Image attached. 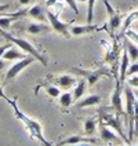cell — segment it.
Masks as SVG:
<instances>
[{
	"label": "cell",
	"instance_id": "6da1fadb",
	"mask_svg": "<svg viewBox=\"0 0 138 146\" xmlns=\"http://www.w3.org/2000/svg\"><path fill=\"white\" fill-rule=\"evenodd\" d=\"M0 97L3 98L6 102H8V105L11 106V109H13V112H14V116H15L17 119L24 123L25 128H26V131L29 132L31 138H36L37 141H40L44 146H51V142L46 141L44 135H43V128H41L40 123L36 121V120H32V119H31V117H28L24 112H21V110H19V108H18V105H17V97L7 98L6 95H3V94H1V91H0Z\"/></svg>",
	"mask_w": 138,
	"mask_h": 146
},
{
	"label": "cell",
	"instance_id": "7a4b0ae2",
	"mask_svg": "<svg viewBox=\"0 0 138 146\" xmlns=\"http://www.w3.org/2000/svg\"><path fill=\"white\" fill-rule=\"evenodd\" d=\"M0 36H3V37H4L6 40H8L10 43L15 44L17 47H19L22 51H25L28 55H32L35 59H37L39 62H41V65L43 66L49 65V58H47V55L41 54L40 51L36 48V47H35L29 40H26V39H21V37H15V36L10 35V33H7L6 31H3V29H0Z\"/></svg>",
	"mask_w": 138,
	"mask_h": 146
},
{
	"label": "cell",
	"instance_id": "3957f363",
	"mask_svg": "<svg viewBox=\"0 0 138 146\" xmlns=\"http://www.w3.org/2000/svg\"><path fill=\"white\" fill-rule=\"evenodd\" d=\"M126 99V116H127V127H129V143L134 139V112H135V102L137 98L134 95V91L130 87H126L124 91Z\"/></svg>",
	"mask_w": 138,
	"mask_h": 146
},
{
	"label": "cell",
	"instance_id": "277c9868",
	"mask_svg": "<svg viewBox=\"0 0 138 146\" xmlns=\"http://www.w3.org/2000/svg\"><path fill=\"white\" fill-rule=\"evenodd\" d=\"M99 124H104V125H108V127H112L115 131H117V134L122 137L127 143H129V138L126 137L124 131L122 128V124L119 121V114H111L108 112V109H102L101 110V117H99Z\"/></svg>",
	"mask_w": 138,
	"mask_h": 146
},
{
	"label": "cell",
	"instance_id": "5b68a950",
	"mask_svg": "<svg viewBox=\"0 0 138 146\" xmlns=\"http://www.w3.org/2000/svg\"><path fill=\"white\" fill-rule=\"evenodd\" d=\"M46 14H47V19L50 21V26H51V29L54 31V32H57L59 36H62V37H65V39H71V32H69V29H71V22H62V21H59L58 19V13L57 14H54V13H51V11H46Z\"/></svg>",
	"mask_w": 138,
	"mask_h": 146
},
{
	"label": "cell",
	"instance_id": "8992f818",
	"mask_svg": "<svg viewBox=\"0 0 138 146\" xmlns=\"http://www.w3.org/2000/svg\"><path fill=\"white\" fill-rule=\"evenodd\" d=\"M35 61H36V59H35L32 55H28V57L24 58V59H19L18 62H15L14 65L8 69V72L6 73V76H4V80H3V83H4V84H7V83H10L11 80H14L17 76H18L19 73L24 70L25 68H28L29 65H32Z\"/></svg>",
	"mask_w": 138,
	"mask_h": 146
},
{
	"label": "cell",
	"instance_id": "52a82bcc",
	"mask_svg": "<svg viewBox=\"0 0 138 146\" xmlns=\"http://www.w3.org/2000/svg\"><path fill=\"white\" fill-rule=\"evenodd\" d=\"M71 73H76V74H79L81 77H84L90 87L94 86L102 76H109L106 69H102V68L97 69V70H86V69H81V68H73V69H71Z\"/></svg>",
	"mask_w": 138,
	"mask_h": 146
},
{
	"label": "cell",
	"instance_id": "ba28073f",
	"mask_svg": "<svg viewBox=\"0 0 138 146\" xmlns=\"http://www.w3.org/2000/svg\"><path fill=\"white\" fill-rule=\"evenodd\" d=\"M122 87L123 84L119 81V76H116V87L111 98V104H112V110H115L116 114H126L123 110V102H122ZM126 124H127V116H126Z\"/></svg>",
	"mask_w": 138,
	"mask_h": 146
},
{
	"label": "cell",
	"instance_id": "9c48e42d",
	"mask_svg": "<svg viewBox=\"0 0 138 146\" xmlns=\"http://www.w3.org/2000/svg\"><path fill=\"white\" fill-rule=\"evenodd\" d=\"M99 135H101V139L106 143H116V145L126 143V141L119 134L113 132L108 125H104V124H99Z\"/></svg>",
	"mask_w": 138,
	"mask_h": 146
},
{
	"label": "cell",
	"instance_id": "30bf717a",
	"mask_svg": "<svg viewBox=\"0 0 138 146\" xmlns=\"http://www.w3.org/2000/svg\"><path fill=\"white\" fill-rule=\"evenodd\" d=\"M104 4H105V8H106V11H108V17H109V28H111L112 32H116L120 28V25H122L123 17L119 11H116L111 6V3L108 0H104Z\"/></svg>",
	"mask_w": 138,
	"mask_h": 146
},
{
	"label": "cell",
	"instance_id": "8fae6325",
	"mask_svg": "<svg viewBox=\"0 0 138 146\" xmlns=\"http://www.w3.org/2000/svg\"><path fill=\"white\" fill-rule=\"evenodd\" d=\"M49 80L53 81V84H55L61 90H66V91L69 88H72V87H75L76 83H77V80L73 76H69V74H62V76H55V77L54 76L50 77L49 76Z\"/></svg>",
	"mask_w": 138,
	"mask_h": 146
},
{
	"label": "cell",
	"instance_id": "7c38bea8",
	"mask_svg": "<svg viewBox=\"0 0 138 146\" xmlns=\"http://www.w3.org/2000/svg\"><path fill=\"white\" fill-rule=\"evenodd\" d=\"M81 143H90V145H97L98 141L95 138H84V137H80V135H72V137H68L66 139H62L59 141L57 145L61 146H66V145H81Z\"/></svg>",
	"mask_w": 138,
	"mask_h": 146
},
{
	"label": "cell",
	"instance_id": "4fadbf2b",
	"mask_svg": "<svg viewBox=\"0 0 138 146\" xmlns=\"http://www.w3.org/2000/svg\"><path fill=\"white\" fill-rule=\"evenodd\" d=\"M102 98L98 94H91V95H87L83 99H79L77 104H76V108L77 109H84V108H91V106H95L98 104H101Z\"/></svg>",
	"mask_w": 138,
	"mask_h": 146
},
{
	"label": "cell",
	"instance_id": "5bb4252c",
	"mask_svg": "<svg viewBox=\"0 0 138 146\" xmlns=\"http://www.w3.org/2000/svg\"><path fill=\"white\" fill-rule=\"evenodd\" d=\"M26 17H31L35 21H40V22H44L47 19V14L44 11L43 6L40 4H35L33 7H31L28 11H26Z\"/></svg>",
	"mask_w": 138,
	"mask_h": 146
},
{
	"label": "cell",
	"instance_id": "9a60e30c",
	"mask_svg": "<svg viewBox=\"0 0 138 146\" xmlns=\"http://www.w3.org/2000/svg\"><path fill=\"white\" fill-rule=\"evenodd\" d=\"M94 31H98L97 25H91V24H87V25H72L69 32L72 36H81V35H86V33H91Z\"/></svg>",
	"mask_w": 138,
	"mask_h": 146
},
{
	"label": "cell",
	"instance_id": "2e32d148",
	"mask_svg": "<svg viewBox=\"0 0 138 146\" xmlns=\"http://www.w3.org/2000/svg\"><path fill=\"white\" fill-rule=\"evenodd\" d=\"M130 66V57L127 54V50L124 48L123 50V54H122V61H120V73H119V81L124 84V80L127 77V69Z\"/></svg>",
	"mask_w": 138,
	"mask_h": 146
},
{
	"label": "cell",
	"instance_id": "e0dca14e",
	"mask_svg": "<svg viewBox=\"0 0 138 146\" xmlns=\"http://www.w3.org/2000/svg\"><path fill=\"white\" fill-rule=\"evenodd\" d=\"M123 40H124V48L127 50V54L130 57V61L131 62H137L138 61V44L137 43H133L127 36Z\"/></svg>",
	"mask_w": 138,
	"mask_h": 146
},
{
	"label": "cell",
	"instance_id": "ac0fdd59",
	"mask_svg": "<svg viewBox=\"0 0 138 146\" xmlns=\"http://www.w3.org/2000/svg\"><path fill=\"white\" fill-rule=\"evenodd\" d=\"M51 29V26H47L44 24H39V22H32V24L26 25V32L31 35H40V33H47Z\"/></svg>",
	"mask_w": 138,
	"mask_h": 146
},
{
	"label": "cell",
	"instance_id": "d6986e66",
	"mask_svg": "<svg viewBox=\"0 0 138 146\" xmlns=\"http://www.w3.org/2000/svg\"><path fill=\"white\" fill-rule=\"evenodd\" d=\"M97 127H98V120L94 119V117H90V119H86L83 121V131L87 137H91L97 132Z\"/></svg>",
	"mask_w": 138,
	"mask_h": 146
},
{
	"label": "cell",
	"instance_id": "ffe728a7",
	"mask_svg": "<svg viewBox=\"0 0 138 146\" xmlns=\"http://www.w3.org/2000/svg\"><path fill=\"white\" fill-rule=\"evenodd\" d=\"M87 87H89V83L86 79H81L76 83V86H75V90H73V99L75 101H79L81 99V97L86 94V91H87Z\"/></svg>",
	"mask_w": 138,
	"mask_h": 146
},
{
	"label": "cell",
	"instance_id": "44dd1931",
	"mask_svg": "<svg viewBox=\"0 0 138 146\" xmlns=\"http://www.w3.org/2000/svg\"><path fill=\"white\" fill-rule=\"evenodd\" d=\"M26 57H28V54L25 55L22 52H19V51L17 48H14L13 46H11L8 50H6L4 54L1 55V58L6 59V61H18V59H24V58H26Z\"/></svg>",
	"mask_w": 138,
	"mask_h": 146
},
{
	"label": "cell",
	"instance_id": "7402d4cb",
	"mask_svg": "<svg viewBox=\"0 0 138 146\" xmlns=\"http://www.w3.org/2000/svg\"><path fill=\"white\" fill-rule=\"evenodd\" d=\"M73 94H71V92H64V94H61L59 95V106L64 109V110H66L69 106H72V104L75 102V99H73V97H72Z\"/></svg>",
	"mask_w": 138,
	"mask_h": 146
},
{
	"label": "cell",
	"instance_id": "603a6c76",
	"mask_svg": "<svg viewBox=\"0 0 138 146\" xmlns=\"http://www.w3.org/2000/svg\"><path fill=\"white\" fill-rule=\"evenodd\" d=\"M39 87H44L46 92H47V95L51 97V98H58L59 95H61V90H59V87H57V86H51V84H41V86H39Z\"/></svg>",
	"mask_w": 138,
	"mask_h": 146
},
{
	"label": "cell",
	"instance_id": "cb8c5ba5",
	"mask_svg": "<svg viewBox=\"0 0 138 146\" xmlns=\"http://www.w3.org/2000/svg\"><path fill=\"white\" fill-rule=\"evenodd\" d=\"M97 0H87V24H91L94 19V6Z\"/></svg>",
	"mask_w": 138,
	"mask_h": 146
},
{
	"label": "cell",
	"instance_id": "d4e9b609",
	"mask_svg": "<svg viewBox=\"0 0 138 146\" xmlns=\"http://www.w3.org/2000/svg\"><path fill=\"white\" fill-rule=\"evenodd\" d=\"M138 73V62H133L130 66H129V69H127V76L130 77L133 74H137Z\"/></svg>",
	"mask_w": 138,
	"mask_h": 146
},
{
	"label": "cell",
	"instance_id": "484cf974",
	"mask_svg": "<svg viewBox=\"0 0 138 146\" xmlns=\"http://www.w3.org/2000/svg\"><path fill=\"white\" fill-rule=\"evenodd\" d=\"M135 17H138V11H135V13H133V14H130V15L127 17V19H126V22H124V26H123V31H126V29L129 28V25L135 19Z\"/></svg>",
	"mask_w": 138,
	"mask_h": 146
},
{
	"label": "cell",
	"instance_id": "4316f807",
	"mask_svg": "<svg viewBox=\"0 0 138 146\" xmlns=\"http://www.w3.org/2000/svg\"><path fill=\"white\" fill-rule=\"evenodd\" d=\"M126 36L130 39V40H133L134 43H137L138 44V33H135L134 31H130V29H127V33H126Z\"/></svg>",
	"mask_w": 138,
	"mask_h": 146
},
{
	"label": "cell",
	"instance_id": "83f0119b",
	"mask_svg": "<svg viewBox=\"0 0 138 146\" xmlns=\"http://www.w3.org/2000/svg\"><path fill=\"white\" fill-rule=\"evenodd\" d=\"M129 84H130L131 87L138 88V76H135V74L130 76V79H129Z\"/></svg>",
	"mask_w": 138,
	"mask_h": 146
},
{
	"label": "cell",
	"instance_id": "f1b7e54d",
	"mask_svg": "<svg viewBox=\"0 0 138 146\" xmlns=\"http://www.w3.org/2000/svg\"><path fill=\"white\" fill-rule=\"evenodd\" d=\"M66 3H68V6L73 10V13H79V10H77V6H76V0H65Z\"/></svg>",
	"mask_w": 138,
	"mask_h": 146
},
{
	"label": "cell",
	"instance_id": "f546056e",
	"mask_svg": "<svg viewBox=\"0 0 138 146\" xmlns=\"http://www.w3.org/2000/svg\"><path fill=\"white\" fill-rule=\"evenodd\" d=\"M33 1H35V0H18V4L24 7V6H29V4H32Z\"/></svg>",
	"mask_w": 138,
	"mask_h": 146
},
{
	"label": "cell",
	"instance_id": "4dcf8cb0",
	"mask_svg": "<svg viewBox=\"0 0 138 146\" xmlns=\"http://www.w3.org/2000/svg\"><path fill=\"white\" fill-rule=\"evenodd\" d=\"M6 68V59H3V58H0V72Z\"/></svg>",
	"mask_w": 138,
	"mask_h": 146
},
{
	"label": "cell",
	"instance_id": "1f68e13d",
	"mask_svg": "<svg viewBox=\"0 0 138 146\" xmlns=\"http://www.w3.org/2000/svg\"><path fill=\"white\" fill-rule=\"evenodd\" d=\"M10 7V4H0V14H1V13H3V11H6V10H7V8Z\"/></svg>",
	"mask_w": 138,
	"mask_h": 146
},
{
	"label": "cell",
	"instance_id": "d6a6232c",
	"mask_svg": "<svg viewBox=\"0 0 138 146\" xmlns=\"http://www.w3.org/2000/svg\"><path fill=\"white\" fill-rule=\"evenodd\" d=\"M134 95H135V98L138 99V90H134Z\"/></svg>",
	"mask_w": 138,
	"mask_h": 146
},
{
	"label": "cell",
	"instance_id": "836d02e7",
	"mask_svg": "<svg viewBox=\"0 0 138 146\" xmlns=\"http://www.w3.org/2000/svg\"><path fill=\"white\" fill-rule=\"evenodd\" d=\"M76 1H87V0H76Z\"/></svg>",
	"mask_w": 138,
	"mask_h": 146
},
{
	"label": "cell",
	"instance_id": "e575fe53",
	"mask_svg": "<svg viewBox=\"0 0 138 146\" xmlns=\"http://www.w3.org/2000/svg\"><path fill=\"white\" fill-rule=\"evenodd\" d=\"M1 86H3V84H1V80H0V88H1Z\"/></svg>",
	"mask_w": 138,
	"mask_h": 146
},
{
	"label": "cell",
	"instance_id": "d590c367",
	"mask_svg": "<svg viewBox=\"0 0 138 146\" xmlns=\"http://www.w3.org/2000/svg\"><path fill=\"white\" fill-rule=\"evenodd\" d=\"M137 32H138V29H137Z\"/></svg>",
	"mask_w": 138,
	"mask_h": 146
}]
</instances>
